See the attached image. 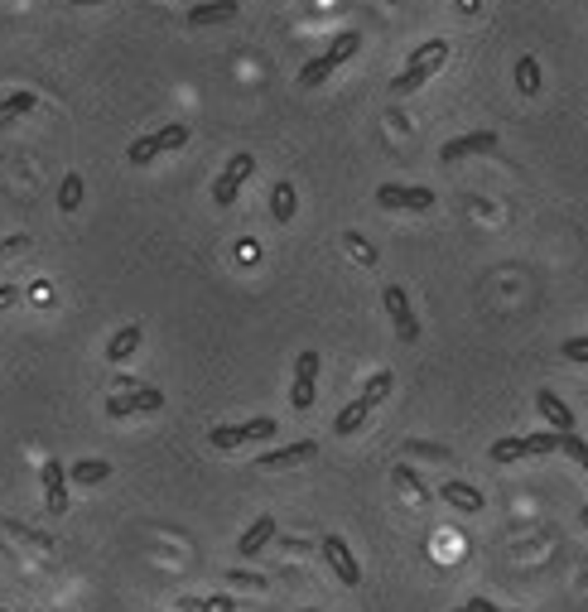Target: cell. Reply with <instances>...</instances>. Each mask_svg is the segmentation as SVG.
Wrapping results in <instances>:
<instances>
[{
	"label": "cell",
	"mask_w": 588,
	"mask_h": 612,
	"mask_svg": "<svg viewBox=\"0 0 588 612\" xmlns=\"http://www.w3.org/2000/svg\"><path fill=\"white\" fill-rule=\"evenodd\" d=\"M444 59H449V39H425L410 59H405V68L396 73V82H390V92L396 96H410V92H419L425 82L444 68Z\"/></svg>",
	"instance_id": "6da1fadb"
},
{
	"label": "cell",
	"mask_w": 588,
	"mask_h": 612,
	"mask_svg": "<svg viewBox=\"0 0 588 612\" xmlns=\"http://www.w3.org/2000/svg\"><path fill=\"white\" fill-rule=\"evenodd\" d=\"M357 49H362V34H357V30H343V34L333 39V44H328L324 53H318V59H309V63L299 68V87H318V82H328V78L338 73V68H343L347 59H353Z\"/></svg>",
	"instance_id": "7a4b0ae2"
},
{
	"label": "cell",
	"mask_w": 588,
	"mask_h": 612,
	"mask_svg": "<svg viewBox=\"0 0 588 612\" xmlns=\"http://www.w3.org/2000/svg\"><path fill=\"white\" fill-rule=\"evenodd\" d=\"M188 145V126H160V131H150V135H140V141L125 150V160L131 164H155L160 155H170V150H184Z\"/></svg>",
	"instance_id": "3957f363"
},
{
	"label": "cell",
	"mask_w": 588,
	"mask_h": 612,
	"mask_svg": "<svg viewBox=\"0 0 588 612\" xmlns=\"http://www.w3.org/2000/svg\"><path fill=\"white\" fill-rule=\"evenodd\" d=\"M280 434V425L271 420V415H261V420H246V425H217L213 434H207V443L213 449H242V443H261V439H275Z\"/></svg>",
	"instance_id": "277c9868"
},
{
	"label": "cell",
	"mask_w": 588,
	"mask_h": 612,
	"mask_svg": "<svg viewBox=\"0 0 588 612\" xmlns=\"http://www.w3.org/2000/svg\"><path fill=\"white\" fill-rule=\"evenodd\" d=\"M251 174H256V155H246V150H242V155H232L227 169H222L217 184H213V203H217V207H232L236 193H242V184H246Z\"/></svg>",
	"instance_id": "5b68a950"
},
{
	"label": "cell",
	"mask_w": 588,
	"mask_h": 612,
	"mask_svg": "<svg viewBox=\"0 0 588 612\" xmlns=\"http://www.w3.org/2000/svg\"><path fill=\"white\" fill-rule=\"evenodd\" d=\"M155 410H164V391H155V386H135V391L106 396L111 420H125V415H155Z\"/></svg>",
	"instance_id": "8992f818"
},
{
	"label": "cell",
	"mask_w": 588,
	"mask_h": 612,
	"mask_svg": "<svg viewBox=\"0 0 588 612\" xmlns=\"http://www.w3.org/2000/svg\"><path fill=\"white\" fill-rule=\"evenodd\" d=\"M314 400H318V352H299V361H294L289 406L294 410H314Z\"/></svg>",
	"instance_id": "52a82bcc"
},
{
	"label": "cell",
	"mask_w": 588,
	"mask_h": 612,
	"mask_svg": "<svg viewBox=\"0 0 588 612\" xmlns=\"http://www.w3.org/2000/svg\"><path fill=\"white\" fill-rule=\"evenodd\" d=\"M381 299H386L390 324H396V338H400V343H415V338H419V318H415V309H410V295H405L400 285H386Z\"/></svg>",
	"instance_id": "ba28073f"
},
{
	"label": "cell",
	"mask_w": 588,
	"mask_h": 612,
	"mask_svg": "<svg viewBox=\"0 0 588 612\" xmlns=\"http://www.w3.org/2000/svg\"><path fill=\"white\" fill-rule=\"evenodd\" d=\"M376 203H381V207H396V213H429V207H434V188L381 184V188H376Z\"/></svg>",
	"instance_id": "9c48e42d"
},
{
	"label": "cell",
	"mask_w": 588,
	"mask_h": 612,
	"mask_svg": "<svg viewBox=\"0 0 588 612\" xmlns=\"http://www.w3.org/2000/svg\"><path fill=\"white\" fill-rule=\"evenodd\" d=\"M318 550H324V560H328L333 574H338V579L347 583V589H357V583H362V564L353 560L347 540H343V535H324V545H318Z\"/></svg>",
	"instance_id": "30bf717a"
},
{
	"label": "cell",
	"mask_w": 588,
	"mask_h": 612,
	"mask_svg": "<svg viewBox=\"0 0 588 612\" xmlns=\"http://www.w3.org/2000/svg\"><path fill=\"white\" fill-rule=\"evenodd\" d=\"M39 478H44V507H49V516H63V511H68V468L59 463V458H44Z\"/></svg>",
	"instance_id": "8fae6325"
},
{
	"label": "cell",
	"mask_w": 588,
	"mask_h": 612,
	"mask_svg": "<svg viewBox=\"0 0 588 612\" xmlns=\"http://www.w3.org/2000/svg\"><path fill=\"white\" fill-rule=\"evenodd\" d=\"M497 150V131H468V135H458V141H449L439 150V160L444 164H458V160H468V155H492Z\"/></svg>",
	"instance_id": "7c38bea8"
},
{
	"label": "cell",
	"mask_w": 588,
	"mask_h": 612,
	"mask_svg": "<svg viewBox=\"0 0 588 612\" xmlns=\"http://www.w3.org/2000/svg\"><path fill=\"white\" fill-rule=\"evenodd\" d=\"M275 531H280L275 516H256V521H251L246 531H242V540H236V554H242V560H256V554L275 540Z\"/></svg>",
	"instance_id": "4fadbf2b"
},
{
	"label": "cell",
	"mask_w": 588,
	"mask_h": 612,
	"mask_svg": "<svg viewBox=\"0 0 588 612\" xmlns=\"http://www.w3.org/2000/svg\"><path fill=\"white\" fill-rule=\"evenodd\" d=\"M314 453H318V443H314V439H299V443H285V449L261 453V468H265V472H275V468H294V463H309Z\"/></svg>",
	"instance_id": "5bb4252c"
},
{
	"label": "cell",
	"mask_w": 588,
	"mask_h": 612,
	"mask_svg": "<svg viewBox=\"0 0 588 612\" xmlns=\"http://www.w3.org/2000/svg\"><path fill=\"white\" fill-rule=\"evenodd\" d=\"M236 15H242V5H236V0H203V5L188 10V24H193V30H207V24H227Z\"/></svg>",
	"instance_id": "9a60e30c"
},
{
	"label": "cell",
	"mask_w": 588,
	"mask_h": 612,
	"mask_svg": "<svg viewBox=\"0 0 588 612\" xmlns=\"http://www.w3.org/2000/svg\"><path fill=\"white\" fill-rule=\"evenodd\" d=\"M140 343H145V328L140 324H125L111 333V343H106V361H131L140 352Z\"/></svg>",
	"instance_id": "2e32d148"
},
{
	"label": "cell",
	"mask_w": 588,
	"mask_h": 612,
	"mask_svg": "<svg viewBox=\"0 0 588 612\" xmlns=\"http://www.w3.org/2000/svg\"><path fill=\"white\" fill-rule=\"evenodd\" d=\"M536 410L545 415V420H550L555 434H574V410H569L555 391H540V396H536Z\"/></svg>",
	"instance_id": "e0dca14e"
},
{
	"label": "cell",
	"mask_w": 588,
	"mask_h": 612,
	"mask_svg": "<svg viewBox=\"0 0 588 612\" xmlns=\"http://www.w3.org/2000/svg\"><path fill=\"white\" fill-rule=\"evenodd\" d=\"M439 497H444L449 507H458V511H482V507H487V497L478 492V487H468V482H444Z\"/></svg>",
	"instance_id": "ac0fdd59"
},
{
	"label": "cell",
	"mask_w": 588,
	"mask_h": 612,
	"mask_svg": "<svg viewBox=\"0 0 588 612\" xmlns=\"http://www.w3.org/2000/svg\"><path fill=\"white\" fill-rule=\"evenodd\" d=\"M372 410H376L372 400H367V396H357L353 406H343V410H338V420H333V434H357V429L367 425V415H372Z\"/></svg>",
	"instance_id": "d6986e66"
},
{
	"label": "cell",
	"mask_w": 588,
	"mask_h": 612,
	"mask_svg": "<svg viewBox=\"0 0 588 612\" xmlns=\"http://www.w3.org/2000/svg\"><path fill=\"white\" fill-rule=\"evenodd\" d=\"M106 478H111L106 458H78V463L68 468V482H78V487H96V482H106Z\"/></svg>",
	"instance_id": "ffe728a7"
},
{
	"label": "cell",
	"mask_w": 588,
	"mask_h": 612,
	"mask_svg": "<svg viewBox=\"0 0 588 612\" xmlns=\"http://www.w3.org/2000/svg\"><path fill=\"white\" fill-rule=\"evenodd\" d=\"M34 102H39L34 92H10L5 102H0V131H5V126H15L20 116H30V111H34Z\"/></svg>",
	"instance_id": "44dd1931"
},
{
	"label": "cell",
	"mask_w": 588,
	"mask_h": 612,
	"mask_svg": "<svg viewBox=\"0 0 588 612\" xmlns=\"http://www.w3.org/2000/svg\"><path fill=\"white\" fill-rule=\"evenodd\" d=\"M294 207H299V198H294V184H289V178H280V184L271 188V217H275V222H294Z\"/></svg>",
	"instance_id": "7402d4cb"
},
{
	"label": "cell",
	"mask_w": 588,
	"mask_h": 612,
	"mask_svg": "<svg viewBox=\"0 0 588 612\" xmlns=\"http://www.w3.org/2000/svg\"><path fill=\"white\" fill-rule=\"evenodd\" d=\"M179 612H236L232 593H213V598H179Z\"/></svg>",
	"instance_id": "603a6c76"
},
{
	"label": "cell",
	"mask_w": 588,
	"mask_h": 612,
	"mask_svg": "<svg viewBox=\"0 0 588 612\" xmlns=\"http://www.w3.org/2000/svg\"><path fill=\"white\" fill-rule=\"evenodd\" d=\"M59 207H63V213H78V207H82V174H68L59 184Z\"/></svg>",
	"instance_id": "cb8c5ba5"
},
{
	"label": "cell",
	"mask_w": 588,
	"mask_h": 612,
	"mask_svg": "<svg viewBox=\"0 0 588 612\" xmlns=\"http://www.w3.org/2000/svg\"><path fill=\"white\" fill-rule=\"evenodd\" d=\"M516 87H521L526 96L540 92V63H536V59H521V63H516Z\"/></svg>",
	"instance_id": "d4e9b609"
},
{
	"label": "cell",
	"mask_w": 588,
	"mask_h": 612,
	"mask_svg": "<svg viewBox=\"0 0 588 612\" xmlns=\"http://www.w3.org/2000/svg\"><path fill=\"white\" fill-rule=\"evenodd\" d=\"M545 453H559V434L545 429V434H530L526 439V458H545Z\"/></svg>",
	"instance_id": "484cf974"
},
{
	"label": "cell",
	"mask_w": 588,
	"mask_h": 612,
	"mask_svg": "<svg viewBox=\"0 0 588 612\" xmlns=\"http://www.w3.org/2000/svg\"><path fill=\"white\" fill-rule=\"evenodd\" d=\"M390 386H396V377H390V371H376V377H372L367 386H362V396H367L372 406H381V400L390 396Z\"/></svg>",
	"instance_id": "4316f807"
},
{
	"label": "cell",
	"mask_w": 588,
	"mask_h": 612,
	"mask_svg": "<svg viewBox=\"0 0 588 612\" xmlns=\"http://www.w3.org/2000/svg\"><path fill=\"white\" fill-rule=\"evenodd\" d=\"M516 458H526V439H497L492 443V463H516Z\"/></svg>",
	"instance_id": "83f0119b"
},
{
	"label": "cell",
	"mask_w": 588,
	"mask_h": 612,
	"mask_svg": "<svg viewBox=\"0 0 588 612\" xmlns=\"http://www.w3.org/2000/svg\"><path fill=\"white\" fill-rule=\"evenodd\" d=\"M559 453H569L579 468H588V443L579 434H559Z\"/></svg>",
	"instance_id": "f1b7e54d"
},
{
	"label": "cell",
	"mask_w": 588,
	"mask_h": 612,
	"mask_svg": "<svg viewBox=\"0 0 588 612\" xmlns=\"http://www.w3.org/2000/svg\"><path fill=\"white\" fill-rule=\"evenodd\" d=\"M405 453H415V458H439V463H449V449H439V443H405Z\"/></svg>",
	"instance_id": "f546056e"
},
{
	"label": "cell",
	"mask_w": 588,
	"mask_h": 612,
	"mask_svg": "<svg viewBox=\"0 0 588 612\" xmlns=\"http://www.w3.org/2000/svg\"><path fill=\"white\" fill-rule=\"evenodd\" d=\"M559 357H569V361H588V338H565V343H559Z\"/></svg>",
	"instance_id": "4dcf8cb0"
},
{
	"label": "cell",
	"mask_w": 588,
	"mask_h": 612,
	"mask_svg": "<svg viewBox=\"0 0 588 612\" xmlns=\"http://www.w3.org/2000/svg\"><path fill=\"white\" fill-rule=\"evenodd\" d=\"M227 583H232V589H265V579H261V574H242V569H232Z\"/></svg>",
	"instance_id": "1f68e13d"
},
{
	"label": "cell",
	"mask_w": 588,
	"mask_h": 612,
	"mask_svg": "<svg viewBox=\"0 0 588 612\" xmlns=\"http://www.w3.org/2000/svg\"><path fill=\"white\" fill-rule=\"evenodd\" d=\"M396 482H400V487H410V492H415V497H429V487H425V482H419V478H415V472H410V468H396Z\"/></svg>",
	"instance_id": "d6a6232c"
},
{
	"label": "cell",
	"mask_w": 588,
	"mask_h": 612,
	"mask_svg": "<svg viewBox=\"0 0 588 612\" xmlns=\"http://www.w3.org/2000/svg\"><path fill=\"white\" fill-rule=\"evenodd\" d=\"M15 299H20V289H15V285H0V309H10Z\"/></svg>",
	"instance_id": "836d02e7"
},
{
	"label": "cell",
	"mask_w": 588,
	"mask_h": 612,
	"mask_svg": "<svg viewBox=\"0 0 588 612\" xmlns=\"http://www.w3.org/2000/svg\"><path fill=\"white\" fill-rule=\"evenodd\" d=\"M468 612H497V607L487 603V598H473V603H468Z\"/></svg>",
	"instance_id": "e575fe53"
},
{
	"label": "cell",
	"mask_w": 588,
	"mask_h": 612,
	"mask_svg": "<svg viewBox=\"0 0 588 612\" xmlns=\"http://www.w3.org/2000/svg\"><path fill=\"white\" fill-rule=\"evenodd\" d=\"M63 5H106V0H63Z\"/></svg>",
	"instance_id": "d590c367"
},
{
	"label": "cell",
	"mask_w": 588,
	"mask_h": 612,
	"mask_svg": "<svg viewBox=\"0 0 588 612\" xmlns=\"http://www.w3.org/2000/svg\"><path fill=\"white\" fill-rule=\"evenodd\" d=\"M579 521H583V525H588V507H583V511H579Z\"/></svg>",
	"instance_id": "8d00e7d4"
},
{
	"label": "cell",
	"mask_w": 588,
	"mask_h": 612,
	"mask_svg": "<svg viewBox=\"0 0 588 612\" xmlns=\"http://www.w3.org/2000/svg\"><path fill=\"white\" fill-rule=\"evenodd\" d=\"M454 612H468V607H454Z\"/></svg>",
	"instance_id": "74e56055"
},
{
	"label": "cell",
	"mask_w": 588,
	"mask_h": 612,
	"mask_svg": "<svg viewBox=\"0 0 588 612\" xmlns=\"http://www.w3.org/2000/svg\"><path fill=\"white\" fill-rule=\"evenodd\" d=\"M299 612H314V607H299Z\"/></svg>",
	"instance_id": "f35d334b"
}]
</instances>
